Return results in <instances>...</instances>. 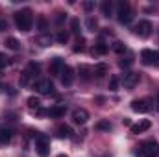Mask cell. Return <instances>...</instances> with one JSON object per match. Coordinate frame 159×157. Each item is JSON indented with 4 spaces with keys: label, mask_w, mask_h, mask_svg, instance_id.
Returning <instances> with one entry per match:
<instances>
[{
    "label": "cell",
    "mask_w": 159,
    "mask_h": 157,
    "mask_svg": "<svg viewBox=\"0 0 159 157\" xmlns=\"http://www.w3.org/2000/svg\"><path fill=\"white\" fill-rule=\"evenodd\" d=\"M78 72H80V78L81 79H91V76L94 74V69L89 67V65H80Z\"/></svg>",
    "instance_id": "cell-14"
},
{
    "label": "cell",
    "mask_w": 159,
    "mask_h": 157,
    "mask_svg": "<svg viewBox=\"0 0 159 157\" xmlns=\"http://www.w3.org/2000/svg\"><path fill=\"white\" fill-rule=\"evenodd\" d=\"M0 89H4V87H2V85H0Z\"/></svg>",
    "instance_id": "cell-43"
},
{
    "label": "cell",
    "mask_w": 159,
    "mask_h": 157,
    "mask_svg": "<svg viewBox=\"0 0 159 157\" xmlns=\"http://www.w3.org/2000/svg\"><path fill=\"white\" fill-rule=\"evenodd\" d=\"M59 78H61V83L63 85H72V81H74V70L70 69V67H63V70H61V74H59Z\"/></svg>",
    "instance_id": "cell-9"
},
{
    "label": "cell",
    "mask_w": 159,
    "mask_h": 157,
    "mask_svg": "<svg viewBox=\"0 0 159 157\" xmlns=\"http://www.w3.org/2000/svg\"><path fill=\"white\" fill-rule=\"evenodd\" d=\"M107 50H109V46H107L106 43H98V44L93 46L91 54H93V56H104V54H107Z\"/></svg>",
    "instance_id": "cell-18"
},
{
    "label": "cell",
    "mask_w": 159,
    "mask_h": 157,
    "mask_svg": "<svg viewBox=\"0 0 159 157\" xmlns=\"http://www.w3.org/2000/svg\"><path fill=\"white\" fill-rule=\"evenodd\" d=\"M139 157H156L159 155V142L157 141H146L139 146Z\"/></svg>",
    "instance_id": "cell-3"
},
{
    "label": "cell",
    "mask_w": 159,
    "mask_h": 157,
    "mask_svg": "<svg viewBox=\"0 0 159 157\" xmlns=\"http://www.w3.org/2000/svg\"><path fill=\"white\" fill-rule=\"evenodd\" d=\"M37 44H41V46H50L52 44V37L50 35H41V37H37Z\"/></svg>",
    "instance_id": "cell-26"
},
{
    "label": "cell",
    "mask_w": 159,
    "mask_h": 157,
    "mask_svg": "<svg viewBox=\"0 0 159 157\" xmlns=\"http://www.w3.org/2000/svg\"><path fill=\"white\" fill-rule=\"evenodd\" d=\"M63 19H65V13H57V19H56V20H57V24H61V22H63Z\"/></svg>",
    "instance_id": "cell-38"
},
{
    "label": "cell",
    "mask_w": 159,
    "mask_h": 157,
    "mask_svg": "<svg viewBox=\"0 0 159 157\" xmlns=\"http://www.w3.org/2000/svg\"><path fill=\"white\" fill-rule=\"evenodd\" d=\"M72 50H74V52H83V50H85V39H83V37H78L76 46H74Z\"/></svg>",
    "instance_id": "cell-30"
},
{
    "label": "cell",
    "mask_w": 159,
    "mask_h": 157,
    "mask_svg": "<svg viewBox=\"0 0 159 157\" xmlns=\"http://www.w3.org/2000/svg\"><path fill=\"white\" fill-rule=\"evenodd\" d=\"M131 111H135V113H146V111H150V102L148 100H133L131 102Z\"/></svg>",
    "instance_id": "cell-10"
},
{
    "label": "cell",
    "mask_w": 159,
    "mask_h": 157,
    "mask_svg": "<svg viewBox=\"0 0 159 157\" xmlns=\"http://www.w3.org/2000/svg\"><path fill=\"white\" fill-rule=\"evenodd\" d=\"M150 120H141V122H137V124H133L131 126V133H135V135H139V133H143V131H146V129H150Z\"/></svg>",
    "instance_id": "cell-12"
},
{
    "label": "cell",
    "mask_w": 159,
    "mask_h": 157,
    "mask_svg": "<svg viewBox=\"0 0 159 157\" xmlns=\"http://www.w3.org/2000/svg\"><path fill=\"white\" fill-rule=\"evenodd\" d=\"M37 24H39V30L43 32V34H44V32L48 30V22H46V19H44L43 15H41L39 19H37Z\"/></svg>",
    "instance_id": "cell-31"
},
{
    "label": "cell",
    "mask_w": 159,
    "mask_h": 157,
    "mask_svg": "<svg viewBox=\"0 0 159 157\" xmlns=\"http://www.w3.org/2000/svg\"><path fill=\"white\" fill-rule=\"evenodd\" d=\"M154 67H159V52H156V57H154Z\"/></svg>",
    "instance_id": "cell-39"
},
{
    "label": "cell",
    "mask_w": 159,
    "mask_h": 157,
    "mask_svg": "<svg viewBox=\"0 0 159 157\" xmlns=\"http://www.w3.org/2000/svg\"><path fill=\"white\" fill-rule=\"evenodd\" d=\"M11 129H7V128H2L0 129V144H7L9 141H11Z\"/></svg>",
    "instance_id": "cell-20"
},
{
    "label": "cell",
    "mask_w": 159,
    "mask_h": 157,
    "mask_svg": "<svg viewBox=\"0 0 159 157\" xmlns=\"http://www.w3.org/2000/svg\"><path fill=\"white\" fill-rule=\"evenodd\" d=\"M154 57H156V52H154V50L144 48V50L141 52V61H143L144 65H154Z\"/></svg>",
    "instance_id": "cell-13"
},
{
    "label": "cell",
    "mask_w": 159,
    "mask_h": 157,
    "mask_svg": "<svg viewBox=\"0 0 159 157\" xmlns=\"http://www.w3.org/2000/svg\"><path fill=\"white\" fill-rule=\"evenodd\" d=\"M83 7H85L87 11H91V9L94 7V4H93V2H85V4H83Z\"/></svg>",
    "instance_id": "cell-37"
},
{
    "label": "cell",
    "mask_w": 159,
    "mask_h": 157,
    "mask_svg": "<svg viewBox=\"0 0 159 157\" xmlns=\"http://www.w3.org/2000/svg\"><path fill=\"white\" fill-rule=\"evenodd\" d=\"M57 137H59V139H70V137H72V129H70V126L61 124V126L57 128Z\"/></svg>",
    "instance_id": "cell-16"
},
{
    "label": "cell",
    "mask_w": 159,
    "mask_h": 157,
    "mask_svg": "<svg viewBox=\"0 0 159 157\" xmlns=\"http://www.w3.org/2000/svg\"><path fill=\"white\" fill-rule=\"evenodd\" d=\"M4 44H6V48H9V50H19V48H20V43L15 39V37H7Z\"/></svg>",
    "instance_id": "cell-22"
},
{
    "label": "cell",
    "mask_w": 159,
    "mask_h": 157,
    "mask_svg": "<svg viewBox=\"0 0 159 157\" xmlns=\"http://www.w3.org/2000/svg\"><path fill=\"white\" fill-rule=\"evenodd\" d=\"M6 65H7V57H6L4 54H0V70H2Z\"/></svg>",
    "instance_id": "cell-35"
},
{
    "label": "cell",
    "mask_w": 159,
    "mask_h": 157,
    "mask_svg": "<svg viewBox=\"0 0 159 157\" xmlns=\"http://www.w3.org/2000/svg\"><path fill=\"white\" fill-rule=\"evenodd\" d=\"M56 157H69V155H65V154H59V155H56Z\"/></svg>",
    "instance_id": "cell-41"
},
{
    "label": "cell",
    "mask_w": 159,
    "mask_h": 157,
    "mask_svg": "<svg viewBox=\"0 0 159 157\" xmlns=\"http://www.w3.org/2000/svg\"><path fill=\"white\" fill-rule=\"evenodd\" d=\"M46 115L52 117V118H59V117L65 115V107H63V105H54V107H50V109L46 111Z\"/></svg>",
    "instance_id": "cell-17"
},
{
    "label": "cell",
    "mask_w": 159,
    "mask_h": 157,
    "mask_svg": "<svg viewBox=\"0 0 159 157\" xmlns=\"http://www.w3.org/2000/svg\"><path fill=\"white\" fill-rule=\"evenodd\" d=\"M131 19H133L131 6L128 2H119V6H117V20L120 24H129Z\"/></svg>",
    "instance_id": "cell-2"
},
{
    "label": "cell",
    "mask_w": 159,
    "mask_h": 157,
    "mask_svg": "<svg viewBox=\"0 0 159 157\" xmlns=\"http://www.w3.org/2000/svg\"><path fill=\"white\" fill-rule=\"evenodd\" d=\"M35 150H37L39 157H48L50 155V141H48V137L39 135V137L35 139Z\"/></svg>",
    "instance_id": "cell-4"
},
{
    "label": "cell",
    "mask_w": 159,
    "mask_h": 157,
    "mask_svg": "<svg viewBox=\"0 0 159 157\" xmlns=\"http://www.w3.org/2000/svg\"><path fill=\"white\" fill-rule=\"evenodd\" d=\"M6 30H7V22L2 19V20H0V32H6Z\"/></svg>",
    "instance_id": "cell-36"
},
{
    "label": "cell",
    "mask_w": 159,
    "mask_h": 157,
    "mask_svg": "<svg viewBox=\"0 0 159 157\" xmlns=\"http://www.w3.org/2000/svg\"><path fill=\"white\" fill-rule=\"evenodd\" d=\"M131 63H133V59H131V57H124V59H120V61H119V65L122 67V69H126V67H129Z\"/></svg>",
    "instance_id": "cell-34"
},
{
    "label": "cell",
    "mask_w": 159,
    "mask_h": 157,
    "mask_svg": "<svg viewBox=\"0 0 159 157\" xmlns=\"http://www.w3.org/2000/svg\"><path fill=\"white\" fill-rule=\"evenodd\" d=\"M85 26H87V30H89V32H96V28H98V22H96V19L89 17V19H87V22H85Z\"/></svg>",
    "instance_id": "cell-25"
},
{
    "label": "cell",
    "mask_w": 159,
    "mask_h": 157,
    "mask_svg": "<svg viewBox=\"0 0 159 157\" xmlns=\"http://www.w3.org/2000/svg\"><path fill=\"white\" fill-rule=\"evenodd\" d=\"M63 67H65V63H63V59L61 57H54L52 61H50V76H59L61 74V70H63Z\"/></svg>",
    "instance_id": "cell-8"
},
{
    "label": "cell",
    "mask_w": 159,
    "mask_h": 157,
    "mask_svg": "<svg viewBox=\"0 0 159 157\" xmlns=\"http://www.w3.org/2000/svg\"><path fill=\"white\" fill-rule=\"evenodd\" d=\"M102 15H104V17H111V15H113V2H111V0L102 2Z\"/></svg>",
    "instance_id": "cell-19"
},
{
    "label": "cell",
    "mask_w": 159,
    "mask_h": 157,
    "mask_svg": "<svg viewBox=\"0 0 159 157\" xmlns=\"http://www.w3.org/2000/svg\"><path fill=\"white\" fill-rule=\"evenodd\" d=\"M133 32H135L139 37H148L150 32H152V22H150V20H141V22L133 28Z\"/></svg>",
    "instance_id": "cell-6"
},
{
    "label": "cell",
    "mask_w": 159,
    "mask_h": 157,
    "mask_svg": "<svg viewBox=\"0 0 159 157\" xmlns=\"http://www.w3.org/2000/svg\"><path fill=\"white\" fill-rule=\"evenodd\" d=\"M56 41L57 43H61V44H65L67 41H69V32H65V30H61L57 35H56Z\"/></svg>",
    "instance_id": "cell-28"
},
{
    "label": "cell",
    "mask_w": 159,
    "mask_h": 157,
    "mask_svg": "<svg viewBox=\"0 0 159 157\" xmlns=\"http://www.w3.org/2000/svg\"><path fill=\"white\" fill-rule=\"evenodd\" d=\"M70 32L76 34V35L80 34V20L78 19H72V20H70Z\"/></svg>",
    "instance_id": "cell-32"
},
{
    "label": "cell",
    "mask_w": 159,
    "mask_h": 157,
    "mask_svg": "<svg viewBox=\"0 0 159 157\" xmlns=\"http://www.w3.org/2000/svg\"><path fill=\"white\" fill-rule=\"evenodd\" d=\"M113 50H115L117 54H122V52H126V44H124L122 41H117V43L113 44Z\"/></svg>",
    "instance_id": "cell-33"
},
{
    "label": "cell",
    "mask_w": 159,
    "mask_h": 157,
    "mask_svg": "<svg viewBox=\"0 0 159 157\" xmlns=\"http://www.w3.org/2000/svg\"><path fill=\"white\" fill-rule=\"evenodd\" d=\"M122 124H124V126H131V122H129V118H124V120H122Z\"/></svg>",
    "instance_id": "cell-40"
},
{
    "label": "cell",
    "mask_w": 159,
    "mask_h": 157,
    "mask_svg": "<svg viewBox=\"0 0 159 157\" xmlns=\"http://www.w3.org/2000/svg\"><path fill=\"white\" fill-rule=\"evenodd\" d=\"M96 129H100V131H111V124L107 120H100L96 124Z\"/></svg>",
    "instance_id": "cell-27"
},
{
    "label": "cell",
    "mask_w": 159,
    "mask_h": 157,
    "mask_svg": "<svg viewBox=\"0 0 159 157\" xmlns=\"http://www.w3.org/2000/svg\"><path fill=\"white\" fill-rule=\"evenodd\" d=\"M89 120V113L85 109H74L72 111V122L74 124H85Z\"/></svg>",
    "instance_id": "cell-11"
},
{
    "label": "cell",
    "mask_w": 159,
    "mask_h": 157,
    "mask_svg": "<svg viewBox=\"0 0 159 157\" xmlns=\"http://www.w3.org/2000/svg\"><path fill=\"white\" fill-rule=\"evenodd\" d=\"M157 113H159V104H157Z\"/></svg>",
    "instance_id": "cell-42"
},
{
    "label": "cell",
    "mask_w": 159,
    "mask_h": 157,
    "mask_svg": "<svg viewBox=\"0 0 159 157\" xmlns=\"http://www.w3.org/2000/svg\"><path fill=\"white\" fill-rule=\"evenodd\" d=\"M15 24H17V28H19L20 32L32 30V24H34V13H32V9L24 7V9L17 11V13H15Z\"/></svg>",
    "instance_id": "cell-1"
},
{
    "label": "cell",
    "mask_w": 159,
    "mask_h": 157,
    "mask_svg": "<svg viewBox=\"0 0 159 157\" xmlns=\"http://www.w3.org/2000/svg\"><path fill=\"white\" fill-rule=\"evenodd\" d=\"M106 72H107V65H106V63H98V65L94 67V74H96L98 78H102Z\"/></svg>",
    "instance_id": "cell-24"
},
{
    "label": "cell",
    "mask_w": 159,
    "mask_h": 157,
    "mask_svg": "<svg viewBox=\"0 0 159 157\" xmlns=\"http://www.w3.org/2000/svg\"><path fill=\"white\" fill-rule=\"evenodd\" d=\"M28 107L32 109V111H35L37 115H43L44 111L41 109V102H39V98H35V96H30L28 98Z\"/></svg>",
    "instance_id": "cell-15"
},
{
    "label": "cell",
    "mask_w": 159,
    "mask_h": 157,
    "mask_svg": "<svg viewBox=\"0 0 159 157\" xmlns=\"http://www.w3.org/2000/svg\"><path fill=\"white\" fill-rule=\"evenodd\" d=\"M30 81H32V74H30L28 70L20 72V76H19V83H20V87H28Z\"/></svg>",
    "instance_id": "cell-21"
},
{
    "label": "cell",
    "mask_w": 159,
    "mask_h": 157,
    "mask_svg": "<svg viewBox=\"0 0 159 157\" xmlns=\"http://www.w3.org/2000/svg\"><path fill=\"white\" fill-rule=\"evenodd\" d=\"M137 83H139V74H137V72H126V74L122 76V85H124L126 89H133Z\"/></svg>",
    "instance_id": "cell-7"
},
{
    "label": "cell",
    "mask_w": 159,
    "mask_h": 157,
    "mask_svg": "<svg viewBox=\"0 0 159 157\" xmlns=\"http://www.w3.org/2000/svg\"><path fill=\"white\" fill-rule=\"evenodd\" d=\"M26 70H28V72L32 74V78H35V76H39L41 65H39V63H34V61H32V63L28 65V69H26Z\"/></svg>",
    "instance_id": "cell-23"
},
{
    "label": "cell",
    "mask_w": 159,
    "mask_h": 157,
    "mask_svg": "<svg viewBox=\"0 0 159 157\" xmlns=\"http://www.w3.org/2000/svg\"><path fill=\"white\" fill-rule=\"evenodd\" d=\"M34 89L37 92H41V94H52L54 92V85H52L50 79H37L35 85H34Z\"/></svg>",
    "instance_id": "cell-5"
},
{
    "label": "cell",
    "mask_w": 159,
    "mask_h": 157,
    "mask_svg": "<svg viewBox=\"0 0 159 157\" xmlns=\"http://www.w3.org/2000/svg\"><path fill=\"white\" fill-rule=\"evenodd\" d=\"M119 83H120L119 76H111L109 78V91H117L119 89Z\"/></svg>",
    "instance_id": "cell-29"
}]
</instances>
